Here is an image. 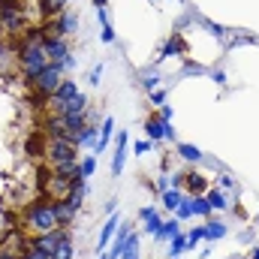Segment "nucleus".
Masks as SVG:
<instances>
[{
  "label": "nucleus",
  "instance_id": "nucleus-1",
  "mask_svg": "<svg viewBox=\"0 0 259 259\" xmlns=\"http://www.w3.org/2000/svg\"><path fill=\"white\" fill-rule=\"evenodd\" d=\"M24 229H27V232H33V235H42V232L58 229V217H55L52 202H46V199L30 202V205L24 208Z\"/></svg>",
  "mask_w": 259,
  "mask_h": 259
},
{
  "label": "nucleus",
  "instance_id": "nucleus-2",
  "mask_svg": "<svg viewBox=\"0 0 259 259\" xmlns=\"http://www.w3.org/2000/svg\"><path fill=\"white\" fill-rule=\"evenodd\" d=\"M49 64H52V61H49V52H46V46H42V42H33V46H18V66H21L24 78L39 75V72H42Z\"/></svg>",
  "mask_w": 259,
  "mask_h": 259
},
{
  "label": "nucleus",
  "instance_id": "nucleus-3",
  "mask_svg": "<svg viewBox=\"0 0 259 259\" xmlns=\"http://www.w3.org/2000/svg\"><path fill=\"white\" fill-rule=\"evenodd\" d=\"M64 78H66V75H64V66H61V64H49L42 72H39V75L27 78V84H30V88H33L39 97H52Z\"/></svg>",
  "mask_w": 259,
  "mask_h": 259
},
{
  "label": "nucleus",
  "instance_id": "nucleus-4",
  "mask_svg": "<svg viewBox=\"0 0 259 259\" xmlns=\"http://www.w3.org/2000/svg\"><path fill=\"white\" fill-rule=\"evenodd\" d=\"M46 160L52 163V169L72 166V163H78V148L69 145V142H55V139H49V145H46Z\"/></svg>",
  "mask_w": 259,
  "mask_h": 259
},
{
  "label": "nucleus",
  "instance_id": "nucleus-5",
  "mask_svg": "<svg viewBox=\"0 0 259 259\" xmlns=\"http://www.w3.org/2000/svg\"><path fill=\"white\" fill-rule=\"evenodd\" d=\"M24 9L15 3V0H9V3H3L0 6V30L3 33H18L21 27H24Z\"/></svg>",
  "mask_w": 259,
  "mask_h": 259
},
{
  "label": "nucleus",
  "instance_id": "nucleus-6",
  "mask_svg": "<svg viewBox=\"0 0 259 259\" xmlns=\"http://www.w3.org/2000/svg\"><path fill=\"white\" fill-rule=\"evenodd\" d=\"M145 133H148V139L157 145V142H175V130H172V124L169 121H163L160 115H151L148 121H145Z\"/></svg>",
  "mask_w": 259,
  "mask_h": 259
},
{
  "label": "nucleus",
  "instance_id": "nucleus-7",
  "mask_svg": "<svg viewBox=\"0 0 259 259\" xmlns=\"http://www.w3.org/2000/svg\"><path fill=\"white\" fill-rule=\"evenodd\" d=\"M46 30H49V33H58V36H64V39H69V36H75V30H78V18H75L72 9H66V12H61L58 18H52V24H49Z\"/></svg>",
  "mask_w": 259,
  "mask_h": 259
},
{
  "label": "nucleus",
  "instance_id": "nucleus-8",
  "mask_svg": "<svg viewBox=\"0 0 259 259\" xmlns=\"http://www.w3.org/2000/svg\"><path fill=\"white\" fill-rule=\"evenodd\" d=\"M46 33H49V30H46ZM42 46H46V52H49V61H52V64H64V58L72 52V49H69V39L58 36V33H49Z\"/></svg>",
  "mask_w": 259,
  "mask_h": 259
},
{
  "label": "nucleus",
  "instance_id": "nucleus-9",
  "mask_svg": "<svg viewBox=\"0 0 259 259\" xmlns=\"http://www.w3.org/2000/svg\"><path fill=\"white\" fill-rule=\"evenodd\" d=\"M52 109H55V115H84L91 106H88V94L81 91V94H75L66 103H52Z\"/></svg>",
  "mask_w": 259,
  "mask_h": 259
},
{
  "label": "nucleus",
  "instance_id": "nucleus-10",
  "mask_svg": "<svg viewBox=\"0 0 259 259\" xmlns=\"http://www.w3.org/2000/svg\"><path fill=\"white\" fill-rule=\"evenodd\" d=\"M75 94H81V88H78V81H75V78H69V75H66L64 81L58 84V91H55L52 97H46V100H49V106H52V103H66V100H72Z\"/></svg>",
  "mask_w": 259,
  "mask_h": 259
},
{
  "label": "nucleus",
  "instance_id": "nucleus-11",
  "mask_svg": "<svg viewBox=\"0 0 259 259\" xmlns=\"http://www.w3.org/2000/svg\"><path fill=\"white\" fill-rule=\"evenodd\" d=\"M211 184H208V178L199 172V169H190V172H184V190L190 196H199V193H205Z\"/></svg>",
  "mask_w": 259,
  "mask_h": 259
},
{
  "label": "nucleus",
  "instance_id": "nucleus-12",
  "mask_svg": "<svg viewBox=\"0 0 259 259\" xmlns=\"http://www.w3.org/2000/svg\"><path fill=\"white\" fill-rule=\"evenodd\" d=\"M124 163H127V133H118L115 136V160H112V175L115 178L124 172Z\"/></svg>",
  "mask_w": 259,
  "mask_h": 259
},
{
  "label": "nucleus",
  "instance_id": "nucleus-13",
  "mask_svg": "<svg viewBox=\"0 0 259 259\" xmlns=\"http://www.w3.org/2000/svg\"><path fill=\"white\" fill-rule=\"evenodd\" d=\"M118 226H121V217L118 214H109V220H106V226L100 229V241H97V250H100V256H103V250L112 244V238H115V232H118Z\"/></svg>",
  "mask_w": 259,
  "mask_h": 259
},
{
  "label": "nucleus",
  "instance_id": "nucleus-14",
  "mask_svg": "<svg viewBox=\"0 0 259 259\" xmlns=\"http://www.w3.org/2000/svg\"><path fill=\"white\" fill-rule=\"evenodd\" d=\"M52 208H55V217H58V226H69L72 220H75V208L66 202V196H61V199H52Z\"/></svg>",
  "mask_w": 259,
  "mask_h": 259
},
{
  "label": "nucleus",
  "instance_id": "nucleus-15",
  "mask_svg": "<svg viewBox=\"0 0 259 259\" xmlns=\"http://www.w3.org/2000/svg\"><path fill=\"white\" fill-rule=\"evenodd\" d=\"M112 139H115V118H112V115H106V121L100 124V142H97V148H94L91 154H94V157H97V154H103V151H106V145H109Z\"/></svg>",
  "mask_w": 259,
  "mask_h": 259
},
{
  "label": "nucleus",
  "instance_id": "nucleus-16",
  "mask_svg": "<svg viewBox=\"0 0 259 259\" xmlns=\"http://www.w3.org/2000/svg\"><path fill=\"white\" fill-rule=\"evenodd\" d=\"M175 154H178V160H184V163H202V160H205L202 148H196L190 142H175Z\"/></svg>",
  "mask_w": 259,
  "mask_h": 259
},
{
  "label": "nucleus",
  "instance_id": "nucleus-17",
  "mask_svg": "<svg viewBox=\"0 0 259 259\" xmlns=\"http://www.w3.org/2000/svg\"><path fill=\"white\" fill-rule=\"evenodd\" d=\"M181 33H172L169 39H166V46H163V52H160V58H157V64L160 61H169V58H175V55H181Z\"/></svg>",
  "mask_w": 259,
  "mask_h": 259
},
{
  "label": "nucleus",
  "instance_id": "nucleus-18",
  "mask_svg": "<svg viewBox=\"0 0 259 259\" xmlns=\"http://www.w3.org/2000/svg\"><path fill=\"white\" fill-rule=\"evenodd\" d=\"M160 81H163V78H160V72H157L154 66H148V69H142V72H139V84H142L148 94H151V91H157V88H160Z\"/></svg>",
  "mask_w": 259,
  "mask_h": 259
},
{
  "label": "nucleus",
  "instance_id": "nucleus-19",
  "mask_svg": "<svg viewBox=\"0 0 259 259\" xmlns=\"http://www.w3.org/2000/svg\"><path fill=\"white\" fill-rule=\"evenodd\" d=\"M205 199L211 202L214 211H226V205H229V196H226V190H220V187H208L205 190Z\"/></svg>",
  "mask_w": 259,
  "mask_h": 259
},
{
  "label": "nucleus",
  "instance_id": "nucleus-20",
  "mask_svg": "<svg viewBox=\"0 0 259 259\" xmlns=\"http://www.w3.org/2000/svg\"><path fill=\"white\" fill-rule=\"evenodd\" d=\"M178 232H181V220L172 217V220H163V226H160V232H157L154 238H157V241H172Z\"/></svg>",
  "mask_w": 259,
  "mask_h": 259
},
{
  "label": "nucleus",
  "instance_id": "nucleus-21",
  "mask_svg": "<svg viewBox=\"0 0 259 259\" xmlns=\"http://www.w3.org/2000/svg\"><path fill=\"white\" fill-rule=\"evenodd\" d=\"M39 12L46 18H58L61 12H66V0H39Z\"/></svg>",
  "mask_w": 259,
  "mask_h": 259
},
{
  "label": "nucleus",
  "instance_id": "nucleus-22",
  "mask_svg": "<svg viewBox=\"0 0 259 259\" xmlns=\"http://www.w3.org/2000/svg\"><path fill=\"white\" fill-rule=\"evenodd\" d=\"M190 205H193V217H211V202L205 199V193H199V196H190Z\"/></svg>",
  "mask_w": 259,
  "mask_h": 259
},
{
  "label": "nucleus",
  "instance_id": "nucleus-23",
  "mask_svg": "<svg viewBox=\"0 0 259 259\" xmlns=\"http://www.w3.org/2000/svg\"><path fill=\"white\" fill-rule=\"evenodd\" d=\"M226 235V223L223 220H208L205 223V241H217Z\"/></svg>",
  "mask_w": 259,
  "mask_h": 259
},
{
  "label": "nucleus",
  "instance_id": "nucleus-24",
  "mask_svg": "<svg viewBox=\"0 0 259 259\" xmlns=\"http://www.w3.org/2000/svg\"><path fill=\"white\" fill-rule=\"evenodd\" d=\"M121 259H139V232H130L127 235L124 250H121Z\"/></svg>",
  "mask_w": 259,
  "mask_h": 259
},
{
  "label": "nucleus",
  "instance_id": "nucleus-25",
  "mask_svg": "<svg viewBox=\"0 0 259 259\" xmlns=\"http://www.w3.org/2000/svg\"><path fill=\"white\" fill-rule=\"evenodd\" d=\"M52 259H75V244H72V235H66L64 241L58 244V250L52 253Z\"/></svg>",
  "mask_w": 259,
  "mask_h": 259
},
{
  "label": "nucleus",
  "instance_id": "nucleus-26",
  "mask_svg": "<svg viewBox=\"0 0 259 259\" xmlns=\"http://www.w3.org/2000/svg\"><path fill=\"white\" fill-rule=\"evenodd\" d=\"M75 172H78L81 178H91V175L97 172V157H94V154H84V157L78 160V169H75Z\"/></svg>",
  "mask_w": 259,
  "mask_h": 259
},
{
  "label": "nucleus",
  "instance_id": "nucleus-27",
  "mask_svg": "<svg viewBox=\"0 0 259 259\" xmlns=\"http://www.w3.org/2000/svg\"><path fill=\"white\" fill-rule=\"evenodd\" d=\"M160 199H163V208H169V211H175V208H178V205L184 202V193L172 187V190H166V193H160Z\"/></svg>",
  "mask_w": 259,
  "mask_h": 259
},
{
  "label": "nucleus",
  "instance_id": "nucleus-28",
  "mask_svg": "<svg viewBox=\"0 0 259 259\" xmlns=\"http://www.w3.org/2000/svg\"><path fill=\"white\" fill-rule=\"evenodd\" d=\"M184 250H187V235H184V232H178V235L169 241V256L175 259V256H181Z\"/></svg>",
  "mask_w": 259,
  "mask_h": 259
},
{
  "label": "nucleus",
  "instance_id": "nucleus-29",
  "mask_svg": "<svg viewBox=\"0 0 259 259\" xmlns=\"http://www.w3.org/2000/svg\"><path fill=\"white\" fill-rule=\"evenodd\" d=\"M100 39H103L106 46H115V42H118V33H115V27H112V21H106V24H100Z\"/></svg>",
  "mask_w": 259,
  "mask_h": 259
},
{
  "label": "nucleus",
  "instance_id": "nucleus-30",
  "mask_svg": "<svg viewBox=\"0 0 259 259\" xmlns=\"http://www.w3.org/2000/svg\"><path fill=\"white\" fill-rule=\"evenodd\" d=\"M24 151H27L30 157H46V148L39 145V139H36V136H30V139L24 142Z\"/></svg>",
  "mask_w": 259,
  "mask_h": 259
},
{
  "label": "nucleus",
  "instance_id": "nucleus-31",
  "mask_svg": "<svg viewBox=\"0 0 259 259\" xmlns=\"http://www.w3.org/2000/svg\"><path fill=\"white\" fill-rule=\"evenodd\" d=\"M18 259H52V256L42 253V250H36V247H30V244H24V247L18 250Z\"/></svg>",
  "mask_w": 259,
  "mask_h": 259
},
{
  "label": "nucleus",
  "instance_id": "nucleus-32",
  "mask_svg": "<svg viewBox=\"0 0 259 259\" xmlns=\"http://www.w3.org/2000/svg\"><path fill=\"white\" fill-rule=\"evenodd\" d=\"M190 217H193V205H190V199H184V202L175 208V220L184 223V220H190Z\"/></svg>",
  "mask_w": 259,
  "mask_h": 259
},
{
  "label": "nucleus",
  "instance_id": "nucleus-33",
  "mask_svg": "<svg viewBox=\"0 0 259 259\" xmlns=\"http://www.w3.org/2000/svg\"><path fill=\"white\" fill-rule=\"evenodd\" d=\"M199 241H205V226H196V229L187 232V250H193Z\"/></svg>",
  "mask_w": 259,
  "mask_h": 259
},
{
  "label": "nucleus",
  "instance_id": "nucleus-34",
  "mask_svg": "<svg viewBox=\"0 0 259 259\" xmlns=\"http://www.w3.org/2000/svg\"><path fill=\"white\" fill-rule=\"evenodd\" d=\"M208 72H211L208 66L193 64V61H187V64H184V69H181V75H208Z\"/></svg>",
  "mask_w": 259,
  "mask_h": 259
},
{
  "label": "nucleus",
  "instance_id": "nucleus-35",
  "mask_svg": "<svg viewBox=\"0 0 259 259\" xmlns=\"http://www.w3.org/2000/svg\"><path fill=\"white\" fill-rule=\"evenodd\" d=\"M154 190H157V193H166V190H172V175L160 172V175H157V181H154Z\"/></svg>",
  "mask_w": 259,
  "mask_h": 259
},
{
  "label": "nucleus",
  "instance_id": "nucleus-36",
  "mask_svg": "<svg viewBox=\"0 0 259 259\" xmlns=\"http://www.w3.org/2000/svg\"><path fill=\"white\" fill-rule=\"evenodd\" d=\"M160 226H163V217H160V211H157L154 217H148V220H145V232H148V235H157V232H160Z\"/></svg>",
  "mask_w": 259,
  "mask_h": 259
},
{
  "label": "nucleus",
  "instance_id": "nucleus-37",
  "mask_svg": "<svg viewBox=\"0 0 259 259\" xmlns=\"http://www.w3.org/2000/svg\"><path fill=\"white\" fill-rule=\"evenodd\" d=\"M217 187L229 193V190H235V178H232V175H226V172H220V178H217Z\"/></svg>",
  "mask_w": 259,
  "mask_h": 259
},
{
  "label": "nucleus",
  "instance_id": "nucleus-38",
  "mask_svg": "<svg viewBox=\"0 0 259 259\" xmlns=\"http://www.w3.org/2000/svg\"><path fill=\"white\" fill-rule=\"evenodd\" d=\"M133 151H136V157L151 154V151H154V142H151V139H142V142H136V148H133Z\"/></svg>",
  "mask_w": 259,
  "mask_h": 259
},
{
  "label": "nucleus",
  "instance_id": "nucleus-39",
  "mask_svg": "<svg viewBox=\"0 0 259 259\" xmlns=\"http://www.w3.org/2000/svg\"><path fill=\"white\" fill-rule=\"evenodd\" d=\"M148 97H151V106H163V103H166V88H157V91H151Z\"/></svg>",
  "mask_w": 259,
  "mask_h": 259
},
{
  "label": "nucleus",
  "instance_id": "nucleus-40",
  "mask_svg": "<svg viewBox=\"0 0 259 259\" xmlns=\"http://www.w3.org/2000/svg\"><path fill=\"white\" fill-rule=\"evenodd\" d=\"M103 69H106V66H103V64H97V66H94V69H91V75H88V81H91L94 88L100 84V78H103Z\"/></svg>",
  "mask_w": 259,
  "mask_h": 259
},
{
  "label": "nucleus",
  "instance_id": "nucleus-41",
  "mask_svg": "<svg viewBox=\"0 0 259 259\" xmlns=\"http://www.w3.org/2000/svg\"><path fill=\"white\" fill-rule=\"evenodd\" d=\"M208 75H211V78H214V84H220V88H223V84H226V72H223V69H211V72H208Z\"/></svg>",
  "mask_w": 259,
  "mask_h": 259
},
{
  "label": "nucleus",
  "instance_id": "nucleus-42",
  "mask_svg": "<svg viewBox=\"0 0 259 259\" xmlns=\"http://www.w3.org/2000/svg\"><path fill=\"white\" fill-rule=\"evenodd\" d=\"M157 115H160V118H163V121H169V124H172V115H175V109H172V106H166V103H163V106H160V112H157Z\"/></svg>",
  "mask_w": 259,
  "mask_h": 259
},
{
  "label": "nucleus",
  "instance_id": "nucleus-43",
  "mask_svg": "<svg viewBox=\"0 0 259 259\" xmlns=\"http://www.w3.org/2000/svg\"><path fill=\"white\" fill-rule=\"evenodd\" d=\"M61 66H64V72H69V69H75V66H78V61H75V55L69 52V55L64 58V64H61Z\"/></svg>",
  "mask_w": 259,
  "mask_h": 259
},
{
  "label": "nucleus",
  "instance_id": "nucleus-44",
  "mask_svg": "<svg viewBox=\"0 0 259 259\" xmlns=\"http://www.w3.org/2000/svg\"><path fill=\"white\" fill-rule=\"evenodd\" d=\"M157 214V208L154 205H145V208H139V220H148V217H154Z\"/></svg>",
  "mask_w": 259,
  "mask_h": 259
},
{
  "label": "nucleus",
  "instance_id": "nucleus-45",
  "mask_svg": "<svg viewBox=\"0 0 259 259\" xmlns=\"http://www.w3.org/2000/svg\"><path fill=\"white\" fill-rule=\"evenodd\" d=\"M172 187H175V190H184V172H175V175H172Z\"/></svg>",
  "mask_w": 259,
  "mask_h": 259
},
{
  "label": "nucleus",
  "instance_id": "nucleus-46",
  "mask_svg": "<svg viewBox=\"0 0 259 259\" xmlns=\"http://www.w3.org/2000/svg\"><path fill=\"white\" fill-rule=\"evenodd\" d=\"M0 259H18V253H12L9 247H0Z\"/></svg>",
  "mask_w": 259,
  "mask_h": 259
},
{
  "label": "nucleus",
  "instance_id": "nucleus-47",
  "mask_svg": "<svg viewBox=\"0 0 259 259\" xmlns=\"http://www.w3.org/2000/svg\"><path fill=\"white\" fill-rule=\"evenodd\" d=\"M250 259H259V247H253V250H250Z\"/></svg>",
  "mask_w": 259,
  "mask_h": 259
},
{
  "label": "nucleus",
  "instance_id": "nucleus-48",
  "mask_svg": "<svg viewBox=\"0 0 259 259\" xmlns=\"http://www.w3.org/2000/svg\"><path fill=\"white\" fill-rule=\"evenodd\" d=\"M100 259H115V256H100Z\"/></svg>",
  "mask_w": 259,
  "mask_h": 259
},
{
  "label": "nucleus",
  "instance_id": "nucleus-49",
  "mask_svg": "<svg viewBox=\"0 0 259 259\" xmlns=\"http://www.w3.org/2000/svg\"><path fill=\"white\" fill-rule=\"evenodd\" d=\"M3 3H9V0H0V6H3Z\"/></svg>",
  "mask_w": 259,
  "mask_h": 259
},
{
  "label": "nucleus",
  "instance_id": "nucleus-50",
  "mask_svg": "<svg viewBox=\"0 0 259 259\" xmlns=\"http://www.w3.org/2000/svg\"><path fill=\"white\" fill-rule=\"evenodd\" d=\"M151 3H160V0H151Z\"/></svg>",
  "mask_w": 259,
  "mask_h": 259
},
{
  "label": "nucleus",
  "instance_id": "nucleus-51",
  "mask_svg": "<svg viewBox=\"0 0 259 259\" xmlns=\"http://www.w3.org/2000/svg\"><path fill=\"white\" fill-rule=\"evenodd\" d=\"M0 33H3V30H0Z\"/></svg>",
  "mask_w": 259,
  "mask_h": 259
}]
</instances>
